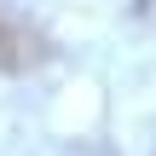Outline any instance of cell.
Instances as JSON below:
<instances>
[{
    "label": "cell",
    "mask_w": 156,
    "mask_h": 156,
    "mask_svg": "<svg viewBox=\"0 0 156 156\" xmlns=\"http://www.w3.org/2000/svg\"><path fill=\"white\" fill-rule=\"evenodd\" d=\"M46 58H52V41H46L29 17L0 12V75H29V69H41Z\"/></svg>",
    "instance_id": "cell-1"
}]
</instances>
